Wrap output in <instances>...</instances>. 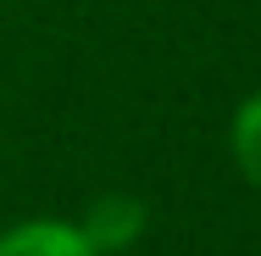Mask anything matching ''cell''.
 Masks as SVG:
<instances>
[{
	"label": "cell",
	"mask_w": 261,
	"mask_h": 256,
	"mask_svg": "<svg viewBox=\"0 0 261 256\" xmlns=\"http://www.w3.org/2000/svg\"><path fill=\"white\" fill-rule=\"evenodd\" d=\"M134 228H139V206L134 201H111V206H100V212L84 223V240H89L95 251H106V245H128Z\"/></svg>",
	"instance_id": "3957f363"
},
{
	"label": "cell",
	"mask_w": 261,
	"mask_h": 256,
	"mask_svg": "<svg viewBox=\"0 0 261 256\" xmlns=\"http://www.w3.org/2000/svg\"><path fill=\"white\" fill-rule=\"evenodd\" d=\"M0 256H100L72 223H22L0 234Z\"/></svg>",
	"instance_id": "6da1fadb"
},
{
	"label": "cell",
	"mask_w": 261,
	"mask_h": 256,
	"mask_svg": "<svg viewBox=\"0 0 261 256\" xmlns=\"http://www.w3.org/2000/svg\"><path fill=\"white\" fill-rule=\"evenodd\" d=\"M233 161L261 190V95H250V101L239 106V117H233Z\"/></svg>",
	"instance_id": "7a4b0ae2"
}]
</instances>
